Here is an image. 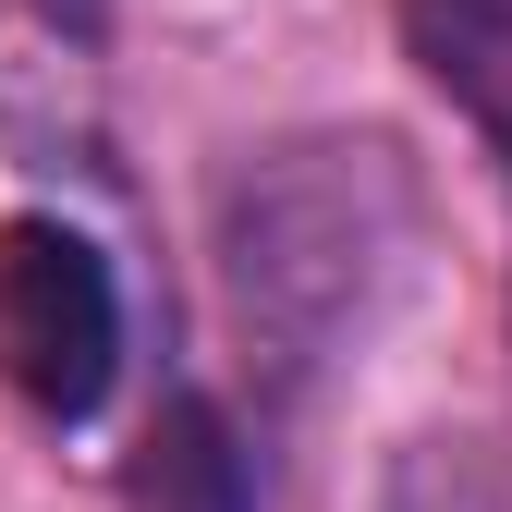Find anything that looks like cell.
<instances>
[{
    "instance_id": "6da1fadb",
    "label": "cell",
    "mask_w": 512,
    "mask_h": 512,
    "mask_svg": "<svg viewBox=\"0 0 512 512\" xmlns=\"http://www.w3.org/2000/svg\"><path fill=\"white\" fill-rule=\"evenodd\" d=\"M427 256V183L403 135H281L220 183V281L244 354L305 391L354 366Z\"/></svg>"
},
{
    "instance_id": "7a4b0ae2",
    "label": "cell",
    "mask_w": 512,
    "mask_h": 512,
    "mask_svg": "<svg viewBox=\"0 0 512 512\" xmlns=\"http://www.w3.org/2000/svg\"><path fill=\"white\" fill-rule=\"evenodd\" d=\"M0 378L61 427H86L122 378V281L74 220H0Z\"/></svg>"
},
{
    "instance_id": "3957f363",
    "label": "cell",
    "mask_w": 512,
    "mask_h": 512,
    "mask_svg": "<svg viewBox=\"0 0 512 512\" xmlns=\"http://www.w3.org/2000/svg\"><path fill=\"white\" fill-rule=\"evenodd\" d=\"M122 488H135V512H256V464H244V439L208 391H171L147 415Z\"/></svg>"
},
{
    "instance_id": "277c9868",
    "label": "cell",
    "mask_w": 512,
    "mask_h": 512,
    "mask_svg": "<svg viewBox=\"0 0 512 512\" xmlns=\"http://www.w3.org/2000/svg\"><path fill=\"white\" fill-rule=\"evenodd\" d=\"M25 13H37L49 37H74V49H98V37H110V0H25Z\"/></svg>"
}]
</instances>
